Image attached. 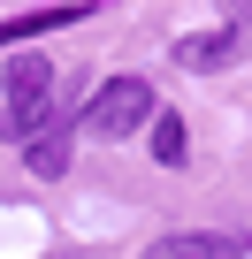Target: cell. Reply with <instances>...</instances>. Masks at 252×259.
I'll return each instance as SVG.
<instances>
[{
	"label": "cell",
	"mask_w": 252,
	"mask_h": 259,
	"mask_svg": "<svg viewBox=\"0 0 252 259\" xmlns=\"http://www.w3.org/2000/svg\"><path fill=\"white\" fill-rule=\"evenodd\" d=\"M69 153H77V130H39V138H31V176L39 183H54V176H69Z\"/></svg>",
	"instance_id": "5b68a950"
},
{
	"label": "cell",
	"mask_w": 252,
	"mask_h": 259,
	"mask_svg": "<svg viewBox=\"0 0 252 259\" xmlns=\"http://www.w3.org/2000/svg\"><path fill=\"white\" fill-rule=\"evenodd\" d=\"M153 114H161V99H153V84H146V76H107V84L84 99L77 130H84V138H138Z\"/></svg>",
	"instance_id": "6da1fadb"
},
{
	"label": "cell",
	"mask_w": 252,
	"mask_h": 259,
	"mask_svg": "<svg viewBox=\"0 0 252 259\" xmlns=\"http://www.w3.org/2000/svg\"><path fill=\"white\" fill-rule=\"evenodd\" d=\"M237 251H244V244L222 236V229H176V236L146 244V259H237Z\"/></svg>",
	"instance_id": "3957f363"
},
{
	"label": "cell",
	"mask_w": 252,
	"mask_h": 259,
	"mask_svg": "<svg viewBox=\"0 0 252 259\" xmlns=\"http://www.w3.org/2000/svg\"><path fill=\"white\" fill-rule=\"evenodd\" d=\"M244 54H252V0H229V23H222V31L176 46L184 69H229V61H244Z\"/></svg>",
	"instance_id": "7a4b0ae2"
},
{
	"label": "cell",
	"mask_w": 252,
	"mask_h": 259,
	"mask_svg": "<svg viewBox=\"0 0 252 259\" xmlns=\"http://www.w3.org/2000/svg\"><path fill=\"white\" fill-rule=\"evenodd\" d=\"M146 130H153V160H161V168H184V160H191V138H184V114H168V107H161V114H153Z\"/></svg>",
	"instance_id": "8992f818"
},
{
	"label": "cell",
	"mask_w": 252,
	"mask_h": 259,
	"mask_svg": "<svg viewBox=\"0 0 252 259\" xmlns=\"http://www.w3.org/2000/svg\"><path fill=\"white\" fill-rule=\"evenodd\" d=\"M92 16V0H61V8H31V16H8L0 23V46H23V38H46V31H69Z\"/></svg>",
	"instance_id": "277c9868"
}]
</instances>
